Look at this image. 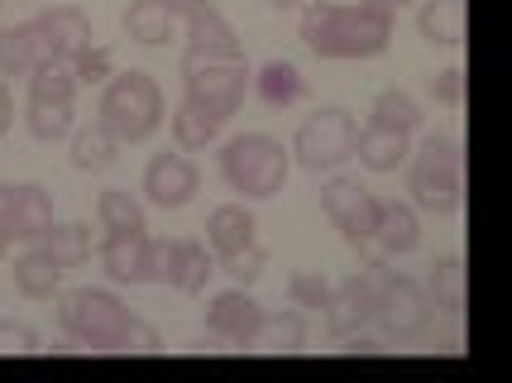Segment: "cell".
Here are the masks:
<instances>
[{"mask_svg": "<svg viewBox=\"0 0 512 383\" xmlns=\"http://www.w3.org/2000/svg\"><path fill=\"white\" fill-rule=\"evenodd\" d=\"M278 10H292V5H312V0H273Z\"/></svg>", "mask_w": 512, "mask_h": 383, "instance_id": "cell-45", "label": "cell"}, {"mask_svg": "<svg viewBox=\"0 0 512 383\" xmlns=\"http://www.w3.org/2000/svg\"><path fill=\"white\" fill-rule=\"evenodd\" d=\"M393 10H383L374 0H312L302 5V44L312 48L316 58L331 63H359V58H379L393 44Z\"/></svg>", "mask_w": 512, "mask_h": 383, "instance_id": "cell-1", "label": "cell"}, {"mask_svg": "<svg viewBox=\"0 0 512 383\" xmlns=\"http://www.w3.org/2000/svg\"><path fill=\"white\" fill-rule=\"evenodd\" d=\"M331 278H321V273H292L288 278V302L297 312H321L326 307V297H331Z\"/></svg>", "mask_w": 512, "mask_h": 383, "instance_id": "cell-35", "label": "cell"}, {"mask_svg": "<svg viewBox=\"0 0 512 383\" xmlns=\"http://www.w3.org/2000/svg\"><path fill=\"white\" fill-rule=\"evenodd\" d=\"M312 345V326H307V312H264L259 321V331L249 340V350H259V355H302Z\"/></svg>", "mask_w": 512, "mask_h": 383, "instance_id": "cell-18", "label": "cell"}, {"mask_svg": "<svg viewBox=\"0 0 512 383\" xmlns=\"http://www.w3.org/2000/svg\"><path fill=\"white\" fill-rule=\"evenodd\" d=\"M39 245L53 249V254H58V264L72 273V269H82V264H91V259H96L101 240L91 235V226H53Z\"/></svg>", "mask_w": 512, "mask_h": 383, "instance_id": "cell-32", "label": "cell"}, {"mask_svg": "<svg viewBox=\"0 0 512 383\" xmlns=\"http://www.w3.org/2000/svg\"><path fill=\"white\" fill-rule=\"evenodd\" d=\"M259 321H264V307L245 288H230V293L211 297V307H206V331L216 340L245 345V350H249V340H254V331H259Z\"/></svg>", "mask_w": 512, "mask_h": 383, "instance_id": "cell-13", "label": "cell"}, {"mask_svg": "<svg viewBox=\"0 0 512 383\" xmlns=\"http://www.w3.org/2000/svg\"><path fill=\"white\" fill-rule=\"evenodd\" d=\"M431 297H426V288L417 283V278H407V273H398L393 278V288H388V297H383V307L374 312V321H379L383 340H393V345H407V340H417L431 326Z\"/></svg>", "mask_w": 512, "mask_h": 383, "instance_id": "cell-11", "label": "cell"}, {"mask_svg": "<svg viewBox=\"0 0 512 383\" xmlns=\"http://www.w3.org/2000/svg\"><path fill=\"white\" fill-rule=\"evenodd\" d=\"M168 10H173V20L187 29V24L201 20V15H206V10H216V5H211V0H168Z\"/></svg>", "mask_w": 512, "mask_h": 383, "instance_id": "cell-42", "label": "cell"}, {"mask_svg": "<svg viewBox=\"0 0 512 383\" xmlns=\"http://www.w3.org/2000/svg\"><path fill=\"white\" fill-rule=\"evenodd\" d=\"M130 321H134V312L111 288H72V293H58V326L77 345H87V350L120 355Z\"/></svg>", "mask_w": 512, "mask_h": 383, "instance_id": "cell-5", "label": "cell"}, {"mask_svg": "<svg viewBox=\"0 0 512 383\" xmlns=\"http://www.w3.org/2000/svg\"><path fill=\"white\" fill-rule=\"evenodd\" d=\"M431 101L446 106V111H460V106H465V72L460 68L436 72V77H431Z\"/></svg>", "mask_w": 512, "mask_h": 383, "instance_id": "cell-37", "label": "cell"}, {"mask_svg": "<svg viewBox=\"0 0 512 383\" xmlns=\"http://www.w3.org/2000/svg\"><path fill=\"white\" fill-rule=\"evenodd\" d=\"M10 202H15V187L0 182V259L10 254V245H15V240H10Z\"/></svg>", "mask_w": 512, "mask_h": 383, "instance_id": "cell-41", "label": "cell"}, {"mask_svg": "<svg viewBox=\"0 0 512 383\" xmlns=\"http://www.w3.org/2000/svg\"><path fill=\"white\" fill-rule=\"evenodd\" d=\"M426 297H431V312L436 316H460L465 312V264L446 254V259H436L431 273H426Z\"/></svg>", "mask_w": 512, "mask_h": 383, "instance_id": "cell-28", "label": "cell"}, {"mask_svg": "<svg viewBox=\"0 0 512 383\" xmlns=\"http://www.w3.org/2000/svg\"><path fill=\"white\" fill-rule=\"evenodd\" d=\"M359 259L364 264H393V259H407L422 249V216L412 202H383L379 197V221H374V235L364 240Z\"/></svg>", "mask_w": 512, "mask_h": 383, "instance_id": "cell-10", "label": "cell"}, {"mask_svg": "<svg viewBox=\"0 0 512 383\" xmlns=\"http://www.w3.org/2000/svg\"><path fill=\"white\" fill-rule=\"evenodd\" d=\"M120 355H163V336H158V326H149L144 316H134L130 331H125Z\"/></svg>", "mask_w": 512, "mask_h": 383, "instance_id": "cell-38", "label": "cell"}, {"mask_svg": "<svg viewBox=\"0 0 512 383\" xmlns=\"http://www.w3.org/2000/svg\"><path fill=\"white\" fill-rule=\"evenodd\" d=\"M264 269H268V249L259 245V240H254V245H245L240 254H225L221 264H216V273H230L240 288H245V283H254Z\"/></svg>", "mask_w": 512, "mask_h": 383, "instance_id": "cell-36", "label": "cell"}, {"mask_svg": "<svg viewBox=\"0 0 512 383\" xmlns=\"http://www.w3.org/2000/svg\"><path fill=\"white\" fill-rule=\"evenodd\" d=\"M182 91H187V101H197L211 115L230 120L245 106L249 91L245 53L240 58H192V53H182Z\"/></svg>", "mask_w": 512, "mask_h": 383, "instance_id": "cell-7", "label": "cell"}, {"mask_svg": "<svg viewBox=\"0 0 512 383\" xmlns=\"http://www.w3.org/2000/svg\"><path fill=\"white\" fill-rule=\"evenodd\" d=\"M34 29L44 39V58H72L91 48V20L77 5H48L44 15H34Z\"/></svg>", "mask_w": 512, "mask_h": 383, "instance_id": "cell-15", "label": "cell"}, {"mask_svg": "<svg viewBox=\"0 0 512 383\" xmlns=\"http://www.w3.org/2000/svg\"><path fill=\"white\" fill-rule=\"evenodd\" d=\"M254 82V91H259V101L264 106H273V111H288V106H297L302 96H307V77L292 68L288 58H273V63H264L259 68V77H249Z\"/></svg>", "mask_w": 512, "mask_h": 383, "instance_id": "cell-26", "label": "cell"}, {"mask_svg": "<svg viewBox=\"0 0 512 383\" xmlns=\"http://www.w3.org/2000/svg\"><path fill=\"white\" fill-rule=\"evenodd\" d=\"M10 278H15V288H20L29 302H48V297L63 293V278L67 269L58 264V254L44 245H24V254L15 259V269H10Z\"/></svg>", "mask_w": 512, "mask_h": 383, "instance_id": "cell-17", "label": "cell"}, {"mask_svg": "<svg viewBox=\"0 0 512 383\" xmlns=\"http://www.w3.org/2000/svg\"><path fill=\"white\" fill-rule=\"evenodd\" d=\"M168 130H173V144H178L182 154H192V149L216 144V135L225 130V120H221V115H211L206 106H197V101H187V96H182V106L168 115Z\"/></svg>", "mask_w": 512, "mask_h": 383, "instance_id": "cell-27", "label": "cell"}, {"mask_svg": "<svg viewBox=\"0 0 512 383\" xmlns=\"http://www.w3.org/2000/svg\"><path fill=\"white\" fill-rule=\"evenodd\" d=\"M115 154H120V139H115L106 125H96V120H91L87 130H77V135H72V168H82V173H101V168H111Z\"/></svg>", "mask_w": 512, "mask_h": 383, "instance_id": "cell-31", "label": "cell"}, {"mask_svg": "<svg viewBox=\"0 0 512 383\" xmlns=\"http://www.w3.org/2000/svg\"><path fill=\"white\" fill-rule=\"evenodd\" d=\"M417 34L436 48L465 44V0H417Z\"/></svg>", "mask_w": 512, "mask_h": 383, "instance_id": "cell-21", "label": "cell"}, {"mask_svg": "<svg viewBox=\"0 0 512 383\" xmlns=\"http://www.w3.org/2000/svg\"><path fill=\"white\" fill-rule=\"evenodd\" d=\"M96 226H101V235H139V230H149V216H144V206L134 202L130 192L106 187L96 197Z\"/></svg>", "mask_w": 512, "mask_h": 383, "instance_id": "cell-29", "label": "cell"}, {"mask_svg": "<svg viewBox=\"0 0 512 383\" xmlns=\"http://www.w3.org/2000/svg\"><path fill=\"white\" fill-rule=\"evenodd\" d=\"M407 192L412 206L426 216H455L465 202V173H460V139L455 135H431L422 149L407 158Z\"/></svg>", "mask_w": 512, "mask_h": 383, "instance_id": "cell-4", "label": "cell"}, {"mask_svg": "<svg viewBox=\"0 0 512 383\" xmlns=\"http://www.w3.org/2000/svg\"><path fill=\"white\" fill-rule=\"evenodd\" d=\"M201 187V173L197 163L182 154H158L149 158V168H144V197L154 206H163V211H178V206H187L192 197H197Z\"/></svg>", "mask_w": 512, "mask_h": 383, "instance_id": "cell-12", "label": "cell"}, {"mask_svg": "<svg viewBox=\"0 0 512 383\" xmlns=\"http://www.w3.org/2000/svg\"><path fill=\"white\" fill-rule=\"evenodd\" d=\"M355 158H359V168H369V173H398L402 163L412 158V135L369 120V125H359V135H355Z\"/></svg>", "mask_w": 512, "mask_h": 383, "instance_id": "cell-16", "label": "cell"}, {"mask_svg": "<svg viewBox=\"0 0 512 383\" xmlns=\"http://www.w3.org/2000/svg\"><path fill=\"white\" fill-rule=\"evenodd\" d=\"M340 355H383V345L374 336H364V331H350V336H340V345H335Z\"/></svg>", "mask_w": 512, "mask_h": 383, "instance_id": "cell-40", "label": "cell"}, {"mask_svg": "<svg viewBox=\"0 0 512 383\" xmlns=\"http://www.w3.org/2000/svg\"><path fill=\"white\" fill-rule=\"evenodd\" d=\"M216 273V254L201 240H149V278L182 297H201Z\"/></svg>", "mask_w": 512, "mask_h": 383, "instance_id": "cell-8", "label": "cell"}, {"mask_svg": "<svg viewBox=\"0 0 512 383\" xmlns=\"http://www.w3.org/2000/svg\"><path fill=\"white\" fill-rule=\"evenodd\" d=\"M67 63H72L77 87H106V77L115 72V53L101 44H91V48H82V53H72Z\"/></svg>", "mask_w": 512, "mask_h": 383, "instance_id": "cell-34", "label": "cell"}, {"mask_svg": "<svg viewBox=\"0 0 512 383\" xmlns=\"http://www.w3.org/2000/svg\"><path fill=\"white\" fill-rule=\"evenodd\" d=\"M149 230H139V235H101V249H96V259H101V269L111 283H154L149 278Z\"/></svg>", "mask_w": 512, "mask_h": 383, "instance_id": "cell-14", "label": "cell"}, {"mask_svg": "<svg viewBox=\"0 0 512 383\" xmlns=\"http://www.w3.org/2000/svg\"><path fill=\"white\" fill-rule=\"evenodd\" d=\"M254 240H259V221H254V211H249V206L225 202V206H216V211L206 216V245H211L216 259L240 254V249L254 245Z\"/></svg>", "mask_w": 512, "mask_h": 383, "instance_id": "cell-19", "label": "cell"}, {"mask_svg": "<svg viewBox=\"0 0 512 383\" xmlns=\"http://www.w3.org/2000/svg\"><path fill=\"white\" fill-rule=\"evenodd\" d=\"M182 39H187V53H192V58H240V53H245L221 10H206L201 20H192L182 29Z\"/></svg>", "mask_w": 512, "mask_h": 383, "instance_id": "cell-23", "label": "cell"}, {"mask_svg": "<svg viewBox=\"0 0 512 383\" xmlns=\"http://www.w3.org/2000/svg\"><path fill=\"white\" fill-rule=\"evenodd\" d=\"M369 120L393 125V130H407V135H417V130L426 125V111H422V101H417L412 91L383 87L379 96H374V106H369Z\"/></svg>", "mask_w": 512, "mask_h": 383, "instance_id": "cell-30", "label": "cell"}, {"mask_svg": "<svg viewBox=\"0 0 512 383\" xmlns=\"http://www.w3.org/2000/svg\"><path fill=\"white\" fill-rule=\"evenodd\" d=\"M34 63H44V39L34 20L5 24L0 29V77H29Z\"/></svg>", "mask_w": 512, "mask_h": 383, "instance_id": "cell-24", "label": "cell"}, {"mask_svg": "<svg viewBox=\"0 0 512 383\" xmlns=\"http://www.w3.org/2000/svg\"><path fill=\"white\" fill-rule=\"evenodd\" d=\"M58 226L53 216V202H48L44 187H15V202H10V240L15 245H39L48 230Z\"/></svg>", "mask_w": 512, "mask_h": 383, "instance_id": "cell-20", "label": "cell"}, {"mask_svg": "<svg viewBox=\"0 0 512 383\" xmlns=\"http://www.w3.org/2000/svg\"><path fill=\"white\" fill-rule=\"evenodd\" d=\"M321 211L350 245H364L374 235V221H379V197L364 187L359 178H345V173H331L326 187H321Z\"/></svg>", "mask_w": 512, "mask_h": 383, "instance_id": "cell-9", "label": "cell"}, {"mask_svg": "<svg viewBox=\"0 0 512 383\" xmlns=\"http://www.w3.org/2000/svg\"><path fill=\"white\" fill-rule=\"evenodd\" d=\"M125 34L144 48H163L168 39L182 34V24L173 20L168 0H134L130 10H125Z\"/></svg>", "mask_w": 512, "mask_h": 383, "instance_id": "cell-22", "label": "cell"}, {"mask_svg": "<svg viewBox=\"0 0 512 383\" xmlns=\"http://www.w3.org/2000/svg\"><path fill=\"white\" fill-rule=\"evenodd\" d=\"M374 5H383V10H407V5H417V0H374Z\"/></svg>", "mask_w": 512, "mask_h": 383, "instance_id": "cell-44", "label": "cell"}, {"mask_svg": "<svg viewBox=\"0 0 512 383\" xmlns=\"http://www.w3.org/2000/svg\"><path fill=\"white\" fill-rule=\"evenodd\" d=\"M168 120V101H163V87H158L149 72H111L106 87H101V101H96V125H106L120 149L125 144H144L154 139V130Z\"/></svg>", "mask_w": 512, "mask_h": 383, "instance_id": "cell-2", "label": "cell"}, {"mask_svg": "<svg viewBox=\"0 0 512 383\" xmlns=\"http://www.w3.org/2000/svg\"><path fill=\"white\" fill-rule=\"evenodd\" d=\"M355 135H359L355 115L340 111V106H321V111H312L297 125L288 154L307 173H335V168H345L355 158Z\"/></svg>", "mask_w": 512, "mask_h": 383, "instance_id": "cell-6", "label": "cell"}, {"mask_svg": "<svg viewBox=\"0 0 512 383\" xmlns=\"http://www.w3.org/2000/svg\"><path fill=\"white\" fill-rule=\"evenodd\" d=\"M29 96H63V101H77V77H72V63L67 58H44L29 68Z\"/></svg>", "mask_w": 512, "mask_h": 383, "instance_id": "cell-33", "label": "cell"}, {"mask_svg": "<svg viewBox=\"0 0 512 383\" xmlns=\"http://www.w3.org/2000/svg\"><path fill=\"white\" fill-rule=\"evenodd\" d=\"M44 345H39V336L29 331V326H20V321H0V355H39Z\"/></svg>", "mask_w": 512, "mask_h": 383, "instance_id": "cell-39", "label": "cell"}, {"mask_svg": "<svg viewBox=\"0 0 512 383\" xmlns=\"http://www.w3.org/2000/svg\"><path fill=\"white\" fill-rule=\"evenodd\" d=\"M10 125H15V101H10V91L0 82V139L10 135Z\"/></svg>", "mask_w": 512, "mask_h": 383, "instance_id": "cell-43", "label": "cell"}, {"mask_svg": "<svg viewBox=\"0 0 512 383\" xmlns=\"http://www.w3.org/2000/svg\"><path fill=\"white\" fill-rule=\"evenodd\" d=\"M72 115H77V101H63V96H29L24 101V125L39 144H58L72 135Z\"/></svg>", "mask_w": 512, "mask_h": 383, "instance_id": "cell-25", "label": "cell"}, {"mask_svg": "<svg viewBox=\"0 0 512 383\" xmlns=\"http://www.w3.org/2000/svg\"><path fill=\"white\" fill-rule=\"evenodd\" d=\"M221 178L230 192H240L249 202H268V197H278L288 187L292 154L283 149V139L249 130V135H235L221 149Z\"/></svg>", "mask_w": 512, "mask_h": 383, "instance_id": "cell-3", "label": "cell"}]
</instances>
